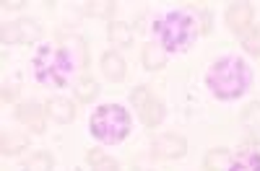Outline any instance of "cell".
Segmentation results:
<instances>
[{
  "mask_svg": "<svg viewBox=\"0 0 260 171\" xmlns=\"http://www.w3.org/2000/svg\"><path fill=\"white\" fill-rule=\"evenodd\" d=\"M250 70L247 65L240 60V57H221V60H216L208 75H206V83H208V89L213 91V96H219V99H237V96H242L247 89H250Z\"/></svg>",
  "mask_w": 260,
  "mask_h": 171,
  "instance_id": "1",
  "label": "cell"
},
{
  "mask_svg": "<svg viewBox=\"0 0 260 171\" xmlns=\"http://www.w3.org/2000/svg\"><path fill=\"white\" fill-rule=\"evenodd\" d=\"M76 73V60L71 57L68 50L62 47H42L34 57V75L39 83L45 86H55V89H62L68 86L71 78Z\"/></svg>",
  "mask_w": 260,
  "mask_h": 171,
  "instance_id": "2",
  "label": "cell"
},
{
  "mask_svg": "<svg viewBox=\"0 0 260 171\" xmlns=\"http://www.w3.org/2000/svg\"><path fill=\"white\" fill-rule=\"evenodd\" d=\"M154 31L167 52H180V50H187L195 39V18L182 11H172L156 21Z\"/></svg>",
  "mask_w": 260,
  "mask_h": 171,
  "instance_id": "3",
  "label": "cell"
},
{
  "mask_svg": "<svg viewBox=\"0 0 260 171\" xmlns=\"http://www.w3.org/2000/svg\"><path fill=\"white\" fill-rule=\"evenodd\" d=\"M130 133V114L117 104H104L91 114V135L102 143H120Z\"/></svg>",
  "mask_w": 260,
  "mask_h": 171,
  "instance_id": "4",
  "label": "cell"
},
{
  "mask_svg": "<svg viewBox=\"0 0 260 171\" xmlns=\"http://www.w3.org/2000/svg\"><path fill=\"white\" fill-rule=\"evenodd\" d=\"M133 104L138 106L143 124L156 127V124L161 122V117H164V106H161L159 99H154V96L148 94V89H136V91H133Z\"/></svg>",
  "mask_w": 260,
  "mask_h": 171,
  "instance_id": "5",
  "label": "cell"
},
{
  "mask_svg": "<svg viewBox=\"0 0 260 171\" xmlns=\"http://www.w3.org/2000/svg\"><path fill=\"white\" fill-rule=\"evenodd\" d=\"M39 34L42 31L37 26V21H31V18H21V21H16V24H6L3 29H0V39H3L6 45H11V41L31 45V41H37Z\"/></svg>",
  "mask_w": 260,
  "mask_h": 171,
  "instance_id": "6",
  "label": "cell"
},
{
  "mask_svg": "<svg viewBox=\"0 0 260 171\" xmlns=\"http://www.w3.org/2000/svg\"><path fill=\"white\" fill-rule=\"evenodd\" d=\"M185 148H187L185 138L161 135V138L154 140V156H159V158H180V156H185Z\"/></svg>",
  "mask_w": 260,
  "mask_h": 171,
  "instance_id": "7",
  "label": "cell"
},
{
  "mask_svg": "<svg viewBox=\"0 0 260 171\" xmlns=\"http://www.w3.org/2000/svg\"><path fill=\"white\" fill-rule=\"evenodd\" d=\"M45 112H47V109H42L39 104L29 101V104H21L16 114H18V122H24L29 130L45 133Z\"/></svg>",
  "mask_w": 260,
  "mask_h": 171,
  "instance_id": "8",
  "label": "cell"
},
{
  "mask_svg": "<svg viewBox=\"0 0 260 171\" xmlns=\"http://www.w3.org/2000/svg\"><path fill=\"white\" fill-rule=\"evenodd\" d=\"M226 24L232 31H247L252 24V8L247 3H234L226 11Z\"/></svg>",
  "mask_w": 260,
  "mask_h": 171,
  "instance_id": "9",
  "label": "cell"
},
{
  "mask_svg": "<svg viewBox=\"0 0 260 171\" xmlns=\"http://www.w3.org/2000/svg\"><path fill=\"white\" fill-rule=\"evenodd\" d=\"M47 114L55 119V122H60V124H65V122H71L73 117H76V109H73V104L68 101V99H50L47 101Z\"/></svg>",
  "mask_w": 260,
  "mask_h": 171,
  "instance_id": "10",
  "label": "cell"
},
{
  "mask_svg": "<svg viewBox=\"0 0 260 171\" xmlns=\"http://www.w3.org/2000/svg\"><path fill=\"white\" fill-rule=\"evenodd\" d=\"M102 70L110 80H122L125 78V60L117 52H107L102 57Z\"/></svg>",
  "mask_w": 260,
  "mask_h": 171,
  "instance_id": "11",
  "label": "cell"
},
{
  "mask_svg": "<svg viewBox=\"0 0 260 171\" xmlns=\"http://www.w3.org/2000/svg\"><path fill=\"white\" fill-rule=\"evenodd\" d=\"M229 171H260V153L257 151H242L229 163Z\"/></svg>",
  "mask_w": 260,
  "mask_h": 171,
  "instance_id": "12",
  "label": "cell"
},
{
  "mask_svg": "<svg viewBox=\"0 0 260 171\" xmlns=\"http://www.w3.org/2000/svg\"><path fill=\"white\" fill-rule=\"evenodd\" d=\"M26 145H29V140H26L24 135H18V133H11V130H6V133H3V153H6V156L21 153V151H24Z\"/></svg>",
  "mask_w": 260,
  "mask_h": 171,
  "instance_id": "13",
  "label": "cell"
},
{
  "mask_svg": "<svg viewBox=\"0 0 260 171\" xmlns=\"http://www.w3.org/2000/svg\"><path fill=\"white\" fill-rule=\"evenodd\" d=\"M143 65H146L148 70L164 68V50L156 47V45H146V47H143Z\"/></svg>",
  "mask_w": 260,
  "mask_h": 171,
  "instance_id": "14",
  "label": "cell"
},
{
  "mask_svg": "<svg viewBox=\"0 0 260 171\" xmlns=\"http://www.w3.org/2000/svg\"><path fill=\"white\" fill-rule=\"evenodd\" d=\"M229 166V153L221 151V148H213L206 156V171H224Z\"/></svg>",
  "mask_w": 260,
  "mask_h": 171,
  "instance_id": "15",
  "label": "cell"
},
{
  "mask_svg": "<svg viewBox=\"0 0 260 171\" xmlns=\"http://www.w3.org/2000/svg\"><path fill=\"white\" fill-rule=\"evenodd\" d=\"M242 122H245L247 130H252V135H257V138H260V104H257V101H255V104H250V106H245V112H242Z\"/></svg>",
  "mask_w": 260,
  "mask_h": 171,
  "instance_id": "16",
  "label": "cell"
},
{
  "mask_svg": "<svg viewBox=\"0 0 260 171\" xmlns=\"http://www.w3.org/2000/svg\"><path fill=\"white\" fill-rule=\"evenodd\" d=\"M76 96H78V101H91L96 94H99V86H96V80H91V78H81L78 83H76Z\"/></svg>",
  "mask_w": 260,
  "mask_h": 171,
  "instance_id": "17",
  "label": "cell"
},
{
  "mask_svg": "<svg viewBox=\"0 0 260 171\" xmlns=\"http://www.w3.org/2000/svg\"><path fill=\"white\" fill-rule=\"evenodd\" d=\"M110 39L115 41V45H120V47H127L130 41H133V34H130V29L125 24L115 21V24H110Z\"/></svg>",
  "mask_w": 260,
  "mask_h": 171,
  "instance_id": "18",
  "label": "cell"
},
{
  "mask_svg": "<svg viewBox=\"0 0 260 171\" xmlns=\"http://www.w3.org/2000/svg\"><path fill=\"white\" fill-rule=\"evenodd\" d=\"M50 168H52V156L50 153H37L24 166V171H50Z\"/></svg>",
  "mask_w": 260,
  "mask_h": 171,
  "instance_id": "19",
  "label": "cell"
},
{
  "mask_svg": "<svg viewBox=\"0 0 260 171\" xmlns=\"http://www.w3.org/2000/svg\"><path fill=\"white\" fill-rule=\"evenodd\" d=\"M117 3H112V0H107V3H86L83 11L89 13V16H110L115 11Z\"/></svg>",
  "mask_w": 260,
  "mask_h": 171,
  "instance_id": "20",
  "label": "cell"
},
{
  "mask_svg": "<svg viewBox=\"0 0 260 171\" xmlns=\"http://www.w3.org/2000/svg\"><path fill=\"white\" fill-rule=\"evenodd\" d=\"M242 45H245V50L250 52V55H260V29H250L247 34H245V41H242Z\"/></svg>",
  "mask_w": 260,
  "mask_h": 171,
  "instance_id": "21",
  "label": "cell"
},
{
  "mask_svg": "<svg viewBox=\"0 0 260 171\" xmlns=\"http://www.w3.org/2000/svg\"><path fill=\"white\" fill-rule=\"evenodd\" d=\"M96 171H120V166H117V161H112V158H102V161L96 163Z\"/></svg>",
  "mask_w": 260,
  "mask_h": 171,
  "instance_id": "22",
  "label": "cell"
},
{
  "mask_svg": "<svg viewBox=\"0 0 260 171\" xmlns=\"http://www.w3.org/2000/svg\"><path fill=\"white\" fill-rule=\"evenodd\" d=\"M18 96V89H13V86H3V99L6 101H13Z\"/></svg>",
  "mask_w": 260,
  "mask_h": 171,
  "instance_id": "23",
  "label": "cell"
},
{
  "mask_svg": "<svg viewBox=\"0 0 260 171\" xmlns=\"http://www.w3.org/2000/svg\"><path fill=\"white\" fill-rule=\"evenodd\" d=\"M0 6H3V8H21V6H24V3H21V0H3V3H0Z\"/></svg>",
  "mask_w": 260,
  "mask_h": 171,
  "instance_id": "24",
  "label": "cell"
},
{
  "mask_svg": "<svg viewBox=\"0 0 260 171\" xmlns=\"http://www.w3.org/2000/svg\"><path fill=\"white\" fill-rule=\"evenodd\" d=\"M89 158H91V161H94V163H99V161H102V158H104V156H102V153H91V156H89Z\"/></svg>",
  "mask_w": 260,
  "mask_h": 171,
  "instance_id": "25",
  "label": "cell"
}]
</instances>
